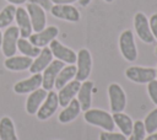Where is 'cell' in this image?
Wrapping results in <instances>:
<instances>
[{"label": "cell", "instance_id": "1", "mask_svg": "<svg viewBox=\"0 0 157 140\" xmlns=\"http://www.w3.org/2000/svg\"><path fill=\"white\" fill-rule=\"evenodd\" d=\"M83 118L88 124L99 126L105 131L114 130L115 124L113 122V117L105 111H102L98 108H90V109L85 111Z\"/></svg>", "mask_w": 157, "mask_h": 140}, {"label": "cell", "instance_id": "2", "mask_svg": "<svg viewBox=\"0 0 157 140\" xmlns=\"http://www.w3.org/2000/svg\"><path fill=\"white\" fill-rule=\"evenodd\" d=\"M76 75H75V80L82 82L86 81L91 74L92 70V56L88 49L82 48L78 50L77 53V58H76Z\"/></svg>", "mask_w": 157, "mask_h": 140}, {"label": "cell", "instance_id": "3", "mask_svg": "<svg viewBox=\"0 0 157 140\" xmlns=\"http://www.w3.org/2000/svg\"><path fill=\"white\" fill-rule=\"evenodd\" d=\"M119 48L121 55L128 61H135L137 58V49L131 29H125L119 36Z\"/></svg>", "mask_w": 157, "mask_h": 140}, {"label": "cell", "instance_id": "4", "mask_svg": "<svg viewBox=\"0 0 157 140\" xmlns=\"http://www.w3.org/2000/svg\"><path fill=\"white\" fill-rule=\"evenodd\" d=\"M20 38V31L17 26H9L5 29V33L2 34V42H1V49L6 58H10L15 55L17 50V41Z\"/></svg>", "mask_w": 157, "mask_h": 140}, {"label": "cell", "instance_id": "5", "mask_svg": "<svg viewBox=\"0 0 157 140\" xmlns=\"http://www.w3.org/2000/svg\"><path fill=\"white\" fill-rule=\"evenodd\" d=\"M125 76L136 84H148L156 79V69L144 66H130L125 70Z\"/></svg>", "mask_w": 157, "mask_h": 140}, {"label": "cell", "instance_id": "6", "mask_svg": "<svg viewBox=\"0 0 157 140\" xmlns=\"http://www.w3.org/2000/svg\"><path fill=\"white\" fill-rule=\"evenodd\" d=\"M26 10L28 12V16H29V20L32 23V29L34 32H39V31L44 29L45 23H47L45 10L33 2H28L26 5Z\"/></svg>", "mask_w": 157, "mask_h": 140}, {"label": "cell", "instance_id": "7", "mask_svg": "<svg viewBox=\"0 0 157 140\" xmlns=\"http://www.w3.org/2000/svg\"><path fill=\"white\" fill-rule=\"evenodd\" d=\"M59 34V29L58 27L55 26H49V27H45L44 29L39 31V32H34L32 33L29 37H28V41L38 47V48H44L47 47L53 39L56 38V36Z\"/></svg>", "mask_w": 157, "mask_h": 140}, {"label": "cell", "instance_id": "8", "mask_svg": "<svg viewBox=\"0 0 157 140\" xmlns=\"http://www.w3.org/2000/svg\"><path fill=\"white\" fill-rule=\"evenodd\" d=\"M59 106V99H58V93L55 91H48L45 99L43 101L42 106L39 107V109L37 111V118L39 120H47L48 118H50L55 111L58 109Z\"/></svg>", "mask_w": 157, "mask_h": 140}, {"label": "cell", "instance_id": "9", "mask_svg": "<svg viewBox=\"0 0 157 140\" xmlns=\"http://www.w3.org/2000/svg\"><path fill=\"white\" fill-rule=\"evenodd\" d=\"M49 49H50L53 56H55L58 60H60L63 63H66V64H75L76 63L77 54L72 49L61 44L59 41L53 39L49 43Z\"/></svg>", "mask_w": 157, "mask_h": 140}, {"label": "cell", "instance_id": "10", "mask_svg": "<svg viewBox=\"0 0 157 140\" xmlns=\"http://www.w3.org/2000/svg\"><path fill=\"white\" fill-rule=\"evenodd\" d=\"M108 96L110 102V109L117 112H123L126 106V96L124 90L118 84H110L108 87Z\"/></svg>", "mask_w": 157, "mask_h": 140}, {"label": "cell", "instance_id": "11", "mask_svg": "<svg viewBox=\"0 0 157 140\" xmlns=\"http://www.w3.org/2000/svg\"><path fill=\"white\" fill-rule=\"evenodd\" d=\"M134 27H135L136 34L139 36V38L142 42H145L147 44H151V43L155 42V38H153V36L151 33V29H150L148 20H147L145 14L137 12L134 16Z\"/></svg>", "mask_w": 157, "mask_h": 140}, {"label": "cell", "instance_id": "12", "mask_svg": "<svg viewBox=\"0 0 157 140\" xmlns=\"http://www.w3.org/2000/svg\"><path fill=\"white\" fill-rule=\"evenodd\" d=\"M63 68H64V63L56 59V60H52V63L44 69V72L42 74V86L44 90L47 91L53 90L55 79Z\"/></svg>", "mask_w": 157, "mask_h": 140}, {"label": "cell", "instance_id": "13", "mask_svg": "<svg viewBox=\"0 0 157 140\" xmlns=\"http://www.w3.org/2000/svg\"><path fill=\"white\" fill-rule=\"evenodd\" d=\"M50 14L60 20H65L69 22H77L80 20V12L78 10L72 6L71 4L69 5H53L50 9Z\"/></svg>", "mask_w": 157, "mask_h": 140}, {"label": "cell", "instance_id": "14", "mask_svg": "<svg viewBox=\"0 0 157 140\" xmlns=\"http://www.w3.org/2000/svg\"><path fill=\"white\" fill-rule=\"evenodd\" d=\"M15 18H16V22H17V28L20 31V36L22 38H28L32 34L33 29H32V23H31L27 10L22 6L16 7Z\"/></svg>", "mask_w": 157, "mask_h": 140}, {"label": "cell", "instance_id": "15", "mask_svg": "<svg viewBox=\"0 0 157 140\" xmlns=\"http://www.w3.org/2000/svg\"><path fill=\"white\" fill-rule=\"evenodd\" d=\"M40 86H42V74H32L31 77L16 82L13 86V91L18 95L31 93L34 90L39 88Z\"/></svg>", "mask_w": 157, "mask_h": 140}, {"label": "cell", "instance_id": "16", "mask_svg": "<svg viewBox=\"0 0 157 140\" xmlns=\"http://www.w3.org/2000/svg\"><path fill=\"white\" fill-rule=\"evenodd\" d=\"M80 86H81V82L77 81V80H74V81L67 82L64 87H61L59 90V92H58L59 104L61 107H66L75 98V96L77 95Z\"/></svg>", "mask_w": 157, "mask_h": 140}, {"label": "cell", "instance_id": "17", "mask_svg": "<svg viewBox=\"0 0 157 140\" xmlns=\"http://www.w3.org/2000/svg\"><path fill=\"white\" fill-rule=\"evenodd\" d=\"M52 60H53V54L49 47H44L43 49H40V53L32 61L29 66V71L32 74H40V71H43L52 63Z\"/></svg>", "mask_w": 157, "mask_h": 140}, {"label": "cell", "instance_id": "18", "mask_svg": "<svg viewBox=\"0 0 157 140\" xmlns=\"http://www.w3.org/2000/svg\"><path fill=\"white\" fill-rule=\"evenodd\" d=\"M92 91H93V82L92 81H82V84L78 88V92H77V101L80 103L81 111H87L91 108Z\"/></svg>", "mask_w": 157, "mask_h": 140}, {"label": "cell", "instance_id": "19", "mask_svg": "<svg viewBox=\"0 0 157 140\" xmlns=\"http://www.w3.org/2000/svg\"><path fill=\"white\" fill-rule=\"evenodd\" d=\"M47 93H48V91L44 88H37L33 92H31V95L28 96V98L26 101V111L28 114L37 113V111L42 106L43 101L45 99Z\"/></svg>", "mask_w": 157, "mask_h": 140}, {"label": "cell", "instance_id": "20", "mask_svg": "<svg viewBox=\"0 0 157 140\" xmlns=\"http://www.w3.org/2000/svg\"><path fill=\"white\" fill-rule=\"evenodd\" d=\"M32 61H33V59L29 58V56H25V55L16 56V55H12L10 58H6L5 68L11 70V71H22V70L29 69Z\"/></svg>", "mask_w": 157, "mask_h": 140}, {"label": "cell", "instance_id": "21", "mask_svg": "<svg viewBox=\"0 0 157 140\" xmlns=\"http://www.w3.org/2000/svg\"><path fill=\"white\" fill-rule=\"evenodd\" d=\"M81 112V107L77 99H72L66 107H64V109L60 112L59 114V122L60 123H70L72 122Z\"/></svg>", "mask_w": 157, "mask_h": 140}, {"label": "cell", "instance_id": "22", "mask_svg": "<svg viewBox=\"0 0 157 140\" xmlns=\"http://www.w3.org/2000/svg\"><path fill=\"white\" fill-rule=\"evenodd\" d=\"M75 75H76V66H75L74 64H69L67 66H64V68L59 71V74H58V76H56V79H55L54 87H55L56 90H60V88L64 87L67 82H70V81L75 77Z\"/></svg>", "mask_w": 157, "mask_h": 140}, {"label": "cell", "instance_id": "23", "mask_svg": "<svg viewBox=\"0 0 157 140\" xmlns=\"http://www.w3.org/2000/svg\"><path fill=\"white\" fill-rule=\"evenodd\" d=\"M112 117H113L114 124L121 130V133L125 136H130V134L132 131V124H134L132 120H131V118L128 114L123 113V112H117Z\"/></svg>", "mask_w": 157, "mask_h": 140}, {"label": "cell", "instance_id": "24", "mask_svg": "<svg viewBox=\"0 0 157 140\" xmlns=\"http://www.w3.org/2000/svg\"><path fill=\"white\" fill-rule=\"evenodd\" d=\"M0 140H18L13 122L9 117H2L0 119Z\"/></svg>", "mask_w": 157, "mask_h": 140}, {"label": "cell", "instance_id": "25", "mask_svg": "<svg viewBox=\"0 0 157 140\" xmlns=\"http://www.w3.org/2000/svg\"><path fill=\"white\" fill-rule=\"evenodd\" d=\"M17 49L25 55V56H29V58H36L39 53H40V48L33 45L27 38H18L17 41Z\"/></svg>", "mask_w": 157, "mask_h": 140}, {"label": "cell", "instance_id": "26", "mask_svg": "<svg viewBox=\"0 0 157 140\" xmlns=\"http://www.w3.org/2000/svg\"><path fill=\"white\" fill-rule=\"evenodd\" d=\"M15 14H16L15 5H12V4L6 5L0 11V28L9 27L11 25V22L13 21V18H15Z\"/></svg>", "mask_w": 157, "mask_h": 140}, {"label": "cell", "instance_id": "27", "mask_svg": "<svg viewBox=\"0 0 157 140\" xmlns=\"http://www.w3.org/2000/svg\"><path fill=\"white\" fill-rule=\"evenodd\" d=\"M144 125H145L146 133H148V134H152L157 130V108L151 111L146 115V118L144 120Z\"/></svg>", "mask_w": 157, "mask_h": 140}, {"label": "cell", "instance_id": "28", "mask_svg": "<svg viewBox=\"0 0 157 140\" xmlns=\"http://www.w3.org/2000/svg\"><path fill=\"white\" fill-rule=\"evenodd\" d=\"M146 135V129L142 120H136L132 124V131L130 134L129 140H144Z\"/></svg>", "mask_w": 157, "mask_h": 140}, {"label": "cell", "instance_id": "29", "mask_svg": "<svg viewBox=\"0 0 157 140\" xmlns=\"http://www.w3.org/2000/svg\"><path fill=\"white\" fill-rule=\"evenodd\" d=\"M99 140H128L123 133L114 131H102L99 134Z\"/></svg>", "mask_w": 157, "mask_h": 140}, {"label": "cell", "instance_id": "30", "mask_svg": "<svg viewBox=\"0 0 157 140\" xmlns=\"http://www.w3.org/2000/svg\"><path fill=\"white\" fill-rule=\"evenodd\" d=\"M147 92L150 98L152 99V102L157 106V80H152L147 84Z\"/></svg>", "mask_w": 157, "mask_h": 140}, {"label": "cell", "instance_id": "31", "mask_svg": "<svg viewBox=\"0 0 157 140\" xmlns=\"http://www.w3.org/2000/svg\"><path fill=\"white\" fill-rule=\"evenodd\" d=\"M148 25H150V29L153 38L157 39V14H153L151 16V18L148 20Z\"/></svg>", "mask_w": 157, "mask_h": 140}, {"label": "cell", "instance_id": "32", "mask_svg": "<svg viewBox=\"0 0 157 140\" xmlns=\"http://www.w3.org/2000/svg\"><path fill=\"white\" fill-rule=\"evenodd\" d=\"M29 2L37 4L38 6H40L44 10H50L52 6H53V2L50 0H29Z\"/></svg>", "mask_w": 157, "mask_h": 140}, {"label": "cell", "instance_id": "33", "mask_svg": "<svg viewBox=\"0 0 157 140\" xmlns=\"http://www.w3.org/2000/svg\"><path fill=\"white\" fill-rule=\"evenodd\" d=\"M54 5H69V4H72L77 0H50Z\"/></svg>", "mask_w": 157, "mask_h": 140}, {"label": "cell", "instance_id": "34", "mask_svg": "<svg viewBox=\"0 0 157 140\" xmlns=\"http://www.w3.org/2000/svg\"><path fill=\"white\" fill-rule=\"evenodd\" d=\"M10 4H12V5H22V4H25L27 0H7Z\"/></svg>", "mask_w": 157, "mask_h": 140}, {"label": "cell", "instance_id": "35", "mask_svg": "<svg viewBox=\"0 0 157 140\" xmlns=\"http://www.w3.org/2000/svg\"><path fill=\"white\" fill-rule=\"evenodd\" d=\"M144 140H157V133H152L150 134L147 138H145Z\"/></svg>", "mask_w": 157, "mask_h": 140}, {"label": "cell", "instance_id": "36", "mask_svg": "<svg viewBox=\"0 0 157 140\" xmlns=\"http://www.w3.org/2000/svg\"><path fill=\"white\" fill-rule=\"evenodd\" d=\"M91 1H92V0H78V4H80L81 6H83V7H85V6H87Z\"/></svg>", "mask_w": 157, "mask_h": 140}, {"label": "cell", "instance_id": "37", "mask_svg": "<svg viewBox=\"0 0 157 140\" xmlns=\"http://www.w3.org/2000/svg\"><path fill=\"white\" fill-rule=\"evenodd\" d=\"M1 42H2V33L0 31V48H1Z\"/></svg>", "mask_w": 157, "mask_h": 140}, {"label": "cell", "instance_id": "38", "mask_svg": "<svg viewBox=\"0 0 157 140\" xmlns=\"http://www.w3.org/2000/svg\"><path fill=\"white\" fill-rule=\"evenodd\" d=\"M104 1H105V2H113L114 0H104Z\"/></svg>", "mask_w": 157, "mask_h": 140}, {"label": "cell", "instance_id": "39", "mask_svg": "<svg viewBox=\"0 0 157 140\" xmlns=\"http://www.w3.org/2000/svg\"><path fill=\"white\" fill-rule=\"evenodd\" d=\"M156 79H157V68H156Z\"/></svg>", "mask_w": 157, "mask_h": 140}, {"label": "cell", "instance_id": "40", "mask_svg": "<svg viewBox=\"0 0 157 140\" xmlns=\"http://www.w3.org/2000/svg\"><path fill=\"white\" fill-rule=\"evenodd\" d=\"M156 54H157V47H156Z\"/></svg>", "mask_w": 157, "mask_h": 140}]
</instances>
